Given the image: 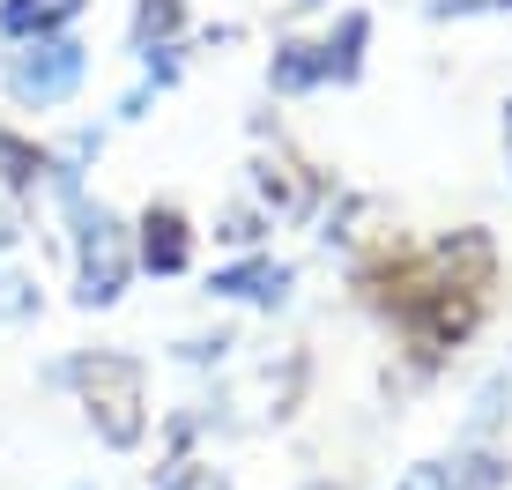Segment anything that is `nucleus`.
<instances>
[{"mask_svg": "<svg viewBox=\"0 0 512 490\" xmlns=\"http://www.w3.org/2000/svg\"><path fill=\"white\" fill-rule=\"evenodd\" d=\"M67 379H75L82 409H90L97 439L104 446H141V431H149V372H141L134 357H119V349H90V357L67 364Z\"/></svg>", "mask_w": 512, "mask_h": 490, "instance_id": "nucleus-1", "label": "nucleus"}, {"mask_svg": "<svg viewBox=\"0 0 512 490\" xmlns=\"http://www.w3.org/2000/svg\"><path fill=\"white\" fill-rule=\"evenodd\" d=\"M67 216H75V297L90 312L119 305L127 275H134V231L90 194H67Z\"/></svg>", "mask_w": 512, "mask_h": 490, "instance_id": "nucleus-2", "label": "nucleus"}, {"mask_svg": "<svg viewBox=\"0 0 512 490\" xmlns=\"http://www.w3.org/2000/svg\"><path fill=\"white\" fill-rule=\"evenodd\" d=\"M0 82H8V97L23 104V112H52V104H67L82 82H90V45H82L75 30L38 38V45H23L8 67H0Z\"/></svg>", "mask_w": 512, "mask_h": 490, "instance_id": "nucleus-3", "label": "nucleus"}, {"mask_svg": "<svg viewBox=\"0 0 512 490\" xmlns=\"http://www.w3.org/2000/svg\"><path fill=\"white\" fill-rule=\"evenodd\" d=\"M134 268H149V275H186L193 268V223H186V208H171V201L141 208V223H134Z\"/></svg>", "mask_w": 512, "mask_h": 490, "instance_id": "nucleus-4", "label": "nucleus"}, {"mask_svg": "<svg viewBox=\"0 0 512 490\" xmlns=\"http://www.w3.org/2000/svg\"><path fill=\"white\" fill-rule=\"evenodd\" d=\"M290 283H297V275L282 268V260H268V253L231 260V268L208 275V290H216V297H238V305H282V297H290Z\"/></svg>", "mask_w": 512, "mask_h": 490, "instance_id": "nucleus-5", "label": "nucleus"}, {"mask_svg": "<svg viewBox=\"0 0 512 490\" xmlns=\"http://www.w3.org/2000/svg\"><path fill=\"white\" fill-rule=\"evenodd\" d=\"M90 0H0V38L8 45H38V38H60V30L82 23Z\"/></svg>", "mask_w": 512, "mask_h": 490, "instance_id": "nucleus-6", "label": "nucleus"}, {"mask_svg": "<svg viewBox=\"0 0 512 490\" xmlns=\"http://www.w3.org/2000/svg\"><path fill=\"white\" fill-rule=\"evenodd\" d=\"M253 194H260L268 216H305L312 194H320V179H312L297 156H260V164H253Z\"/></svg>", "mask_w": 512, "mask_h": 490, "instance_id": "nucleus-7", "label": "nucleus"}, {"mask_svg": "<svg viewBox=\"0 0 512 490\" xmlns=\"http://www.w3.org/2000/svg\"><path fill=\"white\" fill-rule=\"evenodd\" d=\"M268 90H275V97L327 90V52H320V38H282L275 60H268Z\"/></svg>", "mask_w": 512, "mask_h": 490, "instance_id": "nucleus-8", "label": "nucleus"}, {"mask_svg": "<svg viewBox=\"0 0 512 490\" xmlns=\"http://www.w3.org/2000/svg\"><path fill=\"white\" fill-rule=\"evenodd\" d=\"M364 45H372V15H364V8H342V23L320 38L327 82H357V75H364Z\"/></svg>", "mask_w": 512, "mask_h": 490, "instance_id": "nucleus-9", "label": "nucleus"}, {"mask_svg": "<svg viewBox=\"0 0 512 490\" xmlns=\"http://www.w3.org/2000/svg\"><path fill=\"white\" fill-rule=\"evenodd\" d=\"M45 179H52V149H38V142H23V134L0 127V186L23 201V194H38Z\"/></svg>", "mask_w": 512, "mask_h": 490, "instance_id": "nucleus-10", "label": "nucleus"}, {"mask_svg": "<svg viewBox=\"0 0 512 490\" xmlns=\"http://www.w3.org/2000/svg\"><path fill=\"white\" fill-rule=\"evenodd\" d=\"M179 23H186V0H134V52L179 45Z\"/></svg>", "mask_w": 512, "mask_h": 490, "instance_id": "nucleus-11", "label": "nucleus"}, {"mask_svg": "<svg viewBox=\"0 0 512 490\" xmlns=\"http://www.w3.org/2000/svg\"><path fill=\"white\" fill-rule=\"evenodd\" d=\"M164 490H231V476H223V468H208V461H179L164 476Z\"/></svg>", "mask_w": 512, "mask_h": 490, "instance_id": "nucleus-12", "label": "nucleus"}, {"mask_svg": "<svg viewBox=\"0 0 512 490\" xmlns=\"http://www.w3.org/2000/svg\"><path fill=\"white\" fill-rule=\"evenodd\" d=\"M216 238H223V245H260V208H231Z\"/></svg>", "mask_w": 512, "mask_h": 490, "instance_id": "nucleus-13", "label": "nucleus"}, {"mask_svg": "<svg viewBox=\"0 0 512 490\" xmlns=\"http://www.w3.org/2000/svg\"><path fill=\"white\" fill-rule=\"evenodd\" d=\"M15 238H23V201L0 194V245H15Z\"/></svg>", "mask_w": 512, "mask_h": 490, "instance_id": "nucleus-14", "label": "nucleus"}, {"mask_svg": "<svg viewBox=\"0 0 512 490\" xmlns=\"http://www.w3.org/2000/svg\"><path fill=\"white\" fill-rule=\"evenodd\" d=\"M394 490H453V476H446V468H416V476L394 483Z\"/></svg>", "mask_w": 512, "mask_h": 490, "instance_id": "nucleus-15", "label": "nucleus"}, {"mask_svg": "<svg viewBox=\"0 0 512 490\" xmlns=\"http://www.w3.org/2000/svg\"><path fill=\"white\" fill-rule=\"evenodd\" d=\"M505 156H512V104H505Z\"/></svg>", "mask_w": 512, "mask_h": 490, "instance_id": "nucleus-16", "label": "nucleus"}, {"mask_svg": "<svg viewBox=\"0 0 512 490\" xmlns=\"http://www.w3.org/2000/svg\"><path fill=\"white\" fill-rule=\"evenodd\" d=\"M297 8H320V0H297Z\"/></svg>", "mask_w": 512, "mask_h": 490, "instance_id": "nucleus-17", "label": "nucleus"}]
</instances>
